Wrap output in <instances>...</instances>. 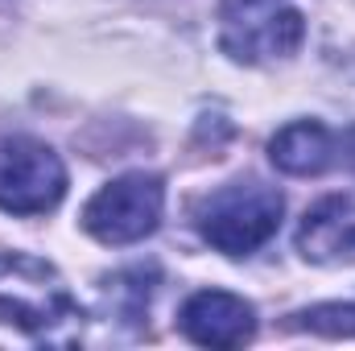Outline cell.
<instances>
[{
    "label": "cell",
    "mask_w": 355,
    "mask_h": 351,
    "mask_svg": "<svg viewBox=\"0 0 355 351\" xmlns=\"http://www.w3.org/2000/svg\"><path fill=\"white\" fill-rule=\"evenodd\" d=\"M83 310L62 273L29 252H0V348H71Z\"/></svg>",
    "instance_id": "6da1fadb"
},
{
    "label": "cell",
    "mask_w": 355,
    "mask_h": 351,
    "mask_svg": "<svg viewBox=\"0 0 355 351\" xmlns=\"http://www.w3.org/2000/svg\"><path fill=\"white\" fill-rule=\"evenodd\" d=\"M281 219H285V198H281L277 186H268L261 178L227 182V186L211 190L194 211L198 236L232 261L252 257L257 248H265L277 236Z\"/></svg>",
    "instance_id": "7a4b0ae2"
},
{
    "label": "cell",
    "mask_w": 355,
    "mask_h": 351,
    "mask_svg": "<svg viewBox=\"0 0 355 351\" xmlns=\"http://www.w3.org/2000/svg\"><path fill=\"white\" fill-rule=\"evenodd\" d=\"M306 42V17L293 0H223L219 50L240 67H272L297 54Z\"/></svg>",
    "instance_id": "3957f363"
},
{
    "label": "cell",
    "mask_w": 355,
    "mask_h": 351,
    "mask_svg": "<svg viewBox=\"0 0 355 351\" xmlns=\"http://www.w3.org/2000/svg\"><path fill=\"white\" fill-rule=\"evenodd\" d=\"M166 215V182L157 174H120L103 182L83 207V232L99 244H137L157 232Z\"/></svg>",
    "instance_id": "277c9868"
},
{
    "label": "cell",
    "mask_w": 355,
    "mask_h": 351,
    "mask_svg": "<svg viewBox=\"0 0 355 351\" xmlns=\"http://www.w3.org/2000/svg\"><path fill=\"white\" fill-rule=\"evenodd\" d=\"M67 194L62 157L37 137L0 141V211L8 215H46Z\"/></svg>",
    "instance_id": "5b68a950"
},
{
    "label": "cell",
    "mask_w": 355,
    "mask_h": 351,
    "mask_svg": "<svg viewBox=\"0 0 355 351\" xmlns=\"http://www.w3.org/2000/svg\"><path fill=\"white\" fill-rule=\"evenodd\" d=\"M178 331L198 348H244L257 335V310L227 289H198L182 302Z\"/></svg>",
    "instance_id": "8992f818"
},
{
    "label": "cell",
    "mask_w": 355,
    "mask_h": 351,
    "mask_svg": "<svg viewBox=\"0 0 355 351\" xmlns=\"http://www.w3.org/2000/svg\"><path fill=\"white\" fill-rule=\"evenodd\" d=\"M297 252L310 264H355V194H331L306 211Z\"/></svg>",
    "instance_id": "52a82bcc"
},
{
    "label": "cell",
    "mask_w": 355,
    "mask_h": 351,
    "mask_svg": "<svg viewBox=\"0 0 355 351\" xmlns=\"http://www.w3.org/2000/svg\"><path fill=\"white\" fill-rule=\"evenodd\" d=\"M268 157L281 174L289 178H310V174H322L331 170L339 157V137L318 124V120H293L285 124L272 141H268Z\"/></svg>",
    "instance_id": "ba28073f"
},
{
    "label": "cell",
    "mask_w": 355,
    "mask_h": 351,
    "mask_svg": "<svg viewBox=\"0 0 355 351\" xmlns=\"http://www.w3.org/2000/svg\"><path fill=\"white\" fill-rule=\"evenodd\" d=\"M153 268H124L116 277L103 281L99 289V306H103V318L107 323H137L145 318L149 310V298H153Z\"/></svg>",
    "instance_id": "9c48e42d"
},
{
    "label": "cell",
    "mask_w": 355,
    "mask_h": 351,
    "mask_svg": "<svg viewBox=\"0 0 355 351\" xmlns=\"http://www.w3.org/2000/svg\"><path fill=\"white\" fill-rule=\"evenodd\" d=\"M297 323L293 327H306L314 335H331V339H352L355 335V302H331V306H314V310H302L293 314Z\"/></svg>",
    "instance_id": "30bf717a"
}]
</instances>
